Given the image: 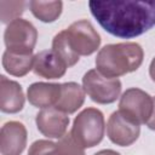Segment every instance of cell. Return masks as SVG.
Listing matches in <instances>:
<instances>
[{
    "mask_svg": "<svg viewBox=\"0 0 155 155\" xmlns=\"http://www.w3.org/2000/svg\"><path fill=\"white\" fill-rule=\"evenodd\" d=\"M94 155H121V154L115 151V150H111V149H104V150H101V151L96 153Z\"/></svg>",
    "mask_w": 155,
    "mask_h": 155,
    "instance_id": "cell-22",
    "label": "cell"
},
{
    "mask_svg": "<svg viewBox=\"0 0 155 155\" xmlns=\"http://www.w3.org/2000/svg\"><path fill=\"white\" fill-rule=\"evenodd\" d=\"M28 155H85V148L73 138L71 133H65L57 143L46 139L35 140Z\"/></svg>",
    "mask_w": 155,
    "mask_h": 155,
    "instance_id": "cell-9",
    "label": "cell"
},
{
    "mask_svg": "<svg viewBox=\"0 0 155 155\" xmlns=\"http://www.w3.org/2000/svg\"><path fill=\"white\" fill-rule=\"evenodd\" d=\"M85 90L76 82H64L61 86V96L54 105L65 114H73L80 109L85 102Z\"/></svg>",
    "mask_w": 155,
    "mask_h": 155,
    "instance_id": "cell-15",
    "label": "cell"
},
{
    "mask_svg": "<svg viewBox=\"0 0 155 155\" xmlns=\"http://www.w3.org/2000/svg\"><path fill=\"white\" fill-rule=\"evenodd\" d=\"M52 50L64 61V63L67 64L68 68L75 65L79 62V58L80 57L75 56L70 51V48L68 47L67 41H65V38H64V34H63V30L54 35V38L52 40Z\"/></svg>",
    "mask_w": 155,
    "mask_h": 155,
    "instance_id": "cell-18",
    "label": "cell"
},
{
    "mask_svg": "<svg viewBox=\"0 0 155 155\" xmlns=\"http://www.w3.org/2000/svg\"><path fill=\"white\" fill-rule=\"evenodd\" d=\"M36 28L29 21L23 18H17L8 23L4 33L6 50L15 52L33 53V50L36 45Z\"/></svg>",
    "mask_w": 155,
    "mask_h": 155,
    "instance_id": "cell-7",
    "label": "cell"
},
{
    "mask_svg": "<svg viewBox=\"0 0 155 155\" xmlns=\"http://www.w3.org/2000/svg\"><path fill=\"white\" fill-rule=\"evenodd\" d=\"M104 131L103 113L97 108H86L74 119L70 133L82 148H93L102 142Z\"/></svg>",
    "mask_w": 155,
    "mask_h": 155,
    "instance_id": "cell-3",
    "label": "cell"
},
{
    "mask_svg": "<svg viewBox=\"0 0 155 155\" xmlns=\"http://www.w3.org/2000/svg\"><path fill=\"white\" fill-rule=\"evenodd\" d=\"M24 93L22 86L6 76H0V109L2 113L16 114L24 107Z\"/></svg>",
    "mask_w": 155,
    "mask_h": 155,
    "instance_id": "cell-13",
    "label": "cell"
},
{
    "mask_svg": "<svg viewBox=\"0 0 155 155\" xmlns=\"http://www.w3.org/2000/svg\"><path fill=\"white\" fill-rule=\"evenodd\" d=\"M38 130L48 138H62L67 133L69 125L68 114L58 110L54 107L41 109L35 117Z\"/></svg>",
    "mask_w": 155,
    "mask_h": 155,
    "instance_id": "cell-10",
    "label": "cell"
},
{
    "mask_svg": "<svg viewBox=\"0 0 155 155\" xmlns=\"http://www.w3.org/2000/svg\"><path fill=\"white\" fill-rule=\"evenodd\" d=\"M153 101H154V105H153V113H151L150 119H149V120H148V122H147V126H148L150 130L155 131V97L153 98Z\"/></svg>",
    "mask_w": 155,
    "mask_h": 155,
    "instance_id": "cell-20",
    "label": "cell"
},
{
    "mask_svg": "<svg viewBox=\"0 0 155 155\" xmlns=\"http://www.w3.org/2000/svg\"><path fill=\"white\" fill-rule=\"evenodd\" d=\"M24 1H0V16L2 23H11L24 12Z\"/></svg>",
    "mask_w": 155,
    "mask_h": 155,
    "instance_id": "cell-19",
    "label": "cell"
},
{
    "mask_svg": "<svg viewBox=\"0 0 155 155\" xmlns=\"http://www.w3.org/2000/svg\"><path fill=\"white\" fill-rule=\"evenodd\" d=\"M29 8L31 13L45 23L54 22L62 13L63 2L62 1H38L33 0L29 2Z\"/></svg>",
    "mask_w": 155,
    "mask_h": 155,
    "instance_id": "cell-17",
    "label": "cell"
},
{
    "mask_svg": "<svg viewBox=\"0 0 155 155\" xmlns=\"http://www.w3.org/2000/svg\"><path fill=\"white\" fill-rule=\"evenodd\" d=\"M90 11L109 34L132 39L155 27V1H90Z\"/></svg>",
    "mask_w": 155,
    "mask_h": 155,
    "instance_id": "cell-1",
    "label": "cell"
},
{
    "mask_svg": "<svg viewBox=\"0 0 155 155\" xmlns=\"http://www.w3.org/2000/svg\"><path fill=\"white\" fill-rule=\"evenodd\" d=\"M139 133V125L128 119L120 110L114 111L109 116L107 124V134L114 144L120 147H128L138 139Z\"/></svg>",
    "mask_w": 155,
    "mask_h": 155,
    "instance_id": "cell-8",
    "label": "cell"
},
{
    "mask_svg": "<svg viewBox=\"0 0 155 155\" xmlns=\"http://www.w3.org/2000/svg\"><path fill=\"white\" fill-rule=\"evenodd\" d=\"M82 87L93 102L110 104L120 96L121 81L116 78L104 76L97 69H91L82 78Z\"/></svg>",
    "mask_w": 155,
    "mask_h": 155,
    "instance_id": "cell-5",
    "label": "cell"
},
{
    "mask_svg": "<svg viewBox=\"0 0 155 155\" xmlns=\"http://www.w3.org/2000/svg\"><path fill=\"white\" fill-rule=\"evenodd\" d=\"M61 86L62 84L34 82L28 87V101L31 105L41 109L54 107L61 96Z\"/></svg>",
    "mask_w": 155,
    "mask_h": 155,
    "instance_id": "cell-14",
    "label": "cell"
},
{
    "mask_svg": "<svg viewBox=\"0 0 155 155\" xmlns=\"http://www.w3.org/2000/svg\"><path fill=\"white\" fill-rule=\"evenodd\" d=\"M149 75L151 78V80L155 82V57L153 58V61L150 62V67H149Z\"/></svg>",
    "mask_w": 155,
    "mask_h": 155,
    "instance_id": "cell-21",
    "label": "cell"
},
{
    "mask_svg": "<svg viewBox=\"0 0 155 155\" xmlns=\"http://www.w3.org/2000/svg\"><path fill=\"white\" fill-rule=\"evenodd\" d=\"M34 56L33 53H22L6 50L2 54L4 69L13 76H24L33 69Z\"/></svg>",
    "mask_w": 155,
    "mask_h": 155,
    "instance_id": "cell-16",
    "label": "cell"
},
{
    "mask_svg": "<svg viewBox=\"0 0 155 155\" xmlns=\"http://www.w3.org/2000/svg\"><path fill=\"white\" fill-rule=\"evenodd\" d=\"M64 61L51 48L38 52L34 56L33 70L36 75L45 79H59L67 71Z\"/></svg>",
    "mask_w": 155,
    "mask_h": 155,
    "instance_id": "cell-12",
    "label": "cell"
},
{
    "mask_svg": "<svg viewBox=\"0 0 155 155\" xmlns=\"http://www.w3.org/2000/svg\"><path fill=\"white\" fill-rule=\"evenodd\" d=\"M153 97L140 88L126 90L119 102V110L138 125L147 124L153 113Z\"/></svg>",
    "mask_w": 155,
    "mask_h": 155,
    "instance_id": "cell-6",
    "label": "cell"
},
{
    "mask_svg": "<svg viewBox=\"0 0 155 155\" xmlns=\"http://www.w3.org/2000/svg\"><path fill=\"white\" fill-rule=\"evenodd\" d=\"M143 48L137 42L109 44L97 53L96 68L104 76L117 79L137 70L143 62Z\"/></svg>",
    "mask_w": 155,
    "mask_h": 155,
    "instance_id": "cell-2",
    "label": "cell"
},
{
    "mask_svg": "<svg viewBox=\"0 0 155 155\" xmlns=\"http://www.w3.org/2000/svg\"><path fill=\"white\" fill-rule=\"evenodd\" d=\"M27 128L19 121H8L1 127L0 151L2 155H21L27 145Z\"/></svg>",
    "mask_w": 155,
    "mask_h": 155,
    "instance_id": "cell-11",
    "label": "cell"
},
{
    "mask_svg": "<svg viewBox=\"0 0 155 155\" xmlns=\"http://www.w3.org/2000/svg\"><path fill=\"white\" fill-rule=\"evenodd\" d=\"M65 41L70 51L80 56H90L96 52L101 45V36L91 22L86 19L76 21L63 30Z\"/></svg>",
    "mask_w": 155,
    "mask_h": 155,
    "instance_id": "cell-4",
    "label": "cell"
}]
</instances>
